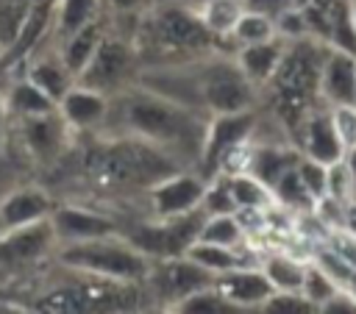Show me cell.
I'll return each instance as SVG.
<instances>
[{
  "mask_svg": "<svg viewBox=\"0 0 356 314\" xmlns=\"http://www.w3.org/2000/svg\"><path fill=\"white\" fill-rule=\"evenodd\" d=\"M184 256H186L189 261L200 264L203 270L214 272V275H220V272H228V270H236V267H239V258L231 253V247H225V245H214V242H203V239L192 242V245H189V250H186Z\"/></svg>",
  "mask_w": 356,
  "mask_h": 314,
  "instance_id": "cell-22",
  "label": "cell"
},
{
  "mask_svg": "<svg viewBox=\"0 0 356 314\" xmlns=\"http://www.w3.org/2000/svg\"><path fill=\"white\" fill-rule=\"evenodd\" d=\"M58 247L50 217L0 231V270H22L44 261Z\"/></svg>",
  "mask_w": 356,
  "mask_h": 314,
  "instance_id": "cell-9",
  "label": "cell"
},
{
  "mask_svg": "<svg viewBox=\"0 0 356 314\" xmlns=\"http://www.w3.org/2000/svg\"><path fill=\"white\" fill-rule=\"evenodd\" d=\"M209 119L211 117L192 106H184L167 94L134 83L108 97L106 117L92 133L147 142L175 156L186 170H195L203 156Z\"/></svg>",
  "mask_w": 356,
  "mask_h": 314,
  "instance_id": "cell-1",
  "label": "cell"
},
{
  "mask_svg": "<svg viewBox=\"0 0 356 314\" xmlns=\"http://www.w3.org/2000/svg\"><path fill=\"white\" fill-rule=\"evenodd\" d=\"M250 128H253L250 108L234 111V114H214L206 128V142H203V156H200L197 170L211 175L225 161V156L250 133Z\"/></svg>",
  "mask_w": 356,
  "mask_h": 314,
  "instance_id": "cell-12",
  "label": "cell"
},
{
  "mask_svg": "<svg viewBox=\"0 0 356 314\" xmlns=\"http://www.w3.org/2000/svg\"><path fill=\"white\" fill-rule=\"evenodd\" d=\"M289 0H242V8L245 11H256V14H267V17H275L284 11Z\"/></svg>",
  "mask_w": 356,
  "mask_h": 314,
  "instance_id": "cell-37",
  "label": "cell"
},
{
  "mask_svg": "<svg viewBox=\"0 0 356 314\" xmlns=\"http://www.w3.org/2000/svg\"><path fill=\"white\" fill-rule=\"evenodd\" d=\"M214 289L231 303V306H256V303H267V297H273V283L264 272H253V270H228L220 272V278L214 281Z\"/></svg>",
  "mask_w": 356,
  "mask_h": 314,
  "instance_id": "cell-15",
  "label": "cell"
},
{
  "mask_svg": "<svg viewBox=\"0 0 356 314\" xmlns=\"http://www.w3.org/2000/svg\"><path fill=\"white\" fill-rule=\"evenodd\" d=\"M72 272L78 281H58L36 300L42 311H131L142 300V283L136 281H114L81 270Z\"/></svg>",
  "mask_w": 356,
  "mask_h": 314,
  "instance_id": "cell-5",
  "label": "cell"
},
{
  "mask_svg": "<svg viewBox=\"0 0 356 314\" xmlns=\"http://www.w3.org/2000/svg\"><path fill=\"white\" fill-rule=\"evenodd\" d=\"M228 189H231L236 206H245V208H250V206H261V203L267 200V195H264V183H261L259 178L236 175V178L228 181Z\"/></svg>",
  "mask_w": 356,
  "mask_h": 314,
  "instance_id": "cell-30",
  "label": "cell"
},
{
  "mask_svg": "<svg viewBox=\"0 0 356 314\" xmlns=\"http://www.w3.org/2000/svg\"><path fill=\"white\" fill-rule=\"evenodd\" d=\"M178 170L186 167L147 142L95 133L72 164V172L83 181V186L111 197H145L153 183Z\"/></svg>",
  "mask_w": 356,
  "mask_h": 314,
  "instance_id": "cell-2",
  "label": "cell"
},
{
  "mask_svg": "<svg viewBox=\"0 0 356 314\" xmlns=\"http://www.w3.org/2000/svg\"><path fill=\"white\" fill-rule=\"evenodd\" d=\"M195 11L203 19V25L217 36V33H231L234 22L245 8H242V0H203Z\"/></svg>",
  "mask_w": 356,
  "mask_h": 314,
  "instance_id": "cell-23",
  "label": "cell"
},
{
  "mask_svg": "<svg viewBox=\"0 0 356 314\" xmlns=\"http://www.w3.org/2000/svg\"><path fill=\"white\" fill-rule=\"evenodd\" d=\"M56 197L50 195V189L39 186V183H31V181H22L17 189H11L6 195V200L0 203V220H3V228H14V225H28V222H36V220H44L53 214L56 208Z\"/></svg>",
  "mask_w": 356,
  "mask_h": 314,
  "instance_id": "cell-13",
  "label": "cell"
},
{
  "mask_svg": "<svg viewBox=\"0 0 356 314\" xmlns=\"http://www.w3.org/2000/svg\"><path fill=\"white\" fill-rule=\"evenodd\" d=\"M6 128H8V111H6V97L0 92V144L6 139Z\"/></svg>",
  "mask_w": 356,
  "mask_h": 314,
  "instance_id": "cell-42",
  "label": "cell"
},
{
  "mask_svg": "<svg viewBox=\"0 0 356 314\" xmlns=\"http://www.w3.org/2000/svg\"><path fill=\"white\" fill-rule=\"evenodd\" d=\"M334 39L339 47H345L348 53H356V33L350 28V19H348V11L342 6L334 8Z\"/></svg>",
  "mask_w": 356,
  "mask_h": 314,
  "instance_id": "cell-35",
  "label": "cell"
},
{
  "mask_svg": "<svg viewBox=\"0 0 356 314\" xmlns=\"http://www.w3.org/2000/svg\"><path fill=\"white\" fill-rule=\"evenodd\" d=\"M0 53H3V50H0Z\"/></svg>",
  "mask_w": 356,
  "mask_h": 314,
  "instance_id": "cell-47",
  "label": "cell"
},
{
  "mask_svg": "<svg viewBox=\"0 0 356 314\" xmlns=\"http://www.w3.org/2000/svg\"><path fill=\"white\" fill-rule=\"evenodd\" d=\"M273 189H278V195H281L286 203H306V195H309V189L303 186L298 170H286V172L278 178V183H275Z\"/></svg>",
  "mask_w": 356,
  "mask_h": 314,
  "instance_id": "cell-32",
  "label": "cell"
},
{
  "mask_svg": "<svg viewBox=\"0 0 356 314\" xmlns=\"http://www.w3.org/2000/svg\"><path fill=\"white\" fill-rule=\"evenodd\" d=\"M303 289H306V295H309L312 303L331 300V295H334V283H331L323 272H317V270L306 272V278H303Z\"/></svg>",
  "mask_w": 356,
  "mask_h": 314,
  "instance_id": "cell-34",
  "label": "cell"
},
{
  "mask_svg": "<svg viewBox=\"0 0 356 314\" xmlns=\"http://www.w3.org/2000/svg\"><path fill=\"white\" fill-rule=\"evenodd\" d=\"M298 175L303 181V186L309 189V195H323L328 186V172H323L320 161H303L298 167Z\"/></svg>",
  "mask_w": 356,
  "mask_h": 314,
  "instance_id": "cell-33",
  "label": "cell"
},
{
  "mask_svg": "<svg viewBox=\"0 0 356 314\" xmlns=\"http://www.w3.org/2000/svg\"><path fill=\"white\" fill-rule=\"evenodd\" d=\"M50 222H53L58 245H72V242H86V239L120 233V228H122V222L117 217L86 208L81 203H56Z\"/></svg>",
  "mask_w": 356,
  "mask_h": 314,
  "instance_id": "cell-11",
  "label": "cell"
},
{
  "mask_svg": "<svg viewBox=\"0 0 356 314\" xmlns=\"http://www.w3.org/2000/svg\"><path fill=\"white\" fill-rule=\"evenodd\" d=\"M25 181V164L22 158L3 142L0 144V203L6 200V195L11 189H17Z\"/></svg>",
  "mask_w": 356,
  "mask_h": 314,
  "instance_id": "cell-29",
  "label": "cell"
},
{
  "mask_svg": "<svg viewBox=\"0 0 356 314\" xmlns=\"http://www.w3.org/2000/svg\"><path fill=\"white\" fill-rule=\"evenodd\" d=\"M309 153L314 161H337L339 156V133L325 117H314L309 122Z\"/></svg>",
  "mask_w": 356,
  "mask_h": 314,
  "instance_id": "cell-24",
  "label": "cell"
},
{
  "mask_svg": "<svg viewBox=\"0 0 356 314\" xmlns=\"http://www.w3.org/2000/svg\"><path fill=\"white\" fill-rule=\"evenodd\" d=\"M103 14H139L150 0H100Z\"/></svg>",
  "mask_w": 356,
  "mask_h": 314,
  "instance_id": "cell-36",
  "label": "cell"
},
{
  "mask_svg": "<svg viewBox=\"0 0 356 314\" xmlns=\"http://www.w3.org/2000/svg\"><path fill=\"white\" fill-rule=\"evenodd\" d=\"M6 111L8 117H33V114H47V111H56L58 103L50 100L39 86H33L28 78H19L14 81L6 92Z\"/></svg>",
  "mask_w": 356,
  "mask_h": 314,
  "instance_id": "cell-19",
  "label": "cell"
},
{
  "mask_svg": "<svg viewBox=\"0 0 356 314\" xmlns=\"http://www.w3.org/2000/svg\"><path fill=\"white\" fill-rule=\"evenodd\" d=\"M273 19L267 14H256V11H242L239 19L234 22L231 28V36L239 42V44H256V42H267L273 39Z\"/></svg>",
  "mask_w": 356,
  "mask_h": 314,
  "instance_id": "cell-26",
  "label": "cell"
},
{
  "mask_svg": "<svg viewBox=\"0 0 356 314\" xmlns=\"http://www.w3.org/2000/svg\"><path fill=\"white\" fill-rule=\"evenodd\" d=\"M328 189H331L337 197L345 195V167H334V170L328 172Z\"/></svg>",
  "mask_w": 356,
  "mask_h": 314,
  "instance_id": "cell-40",
  "label": "cell"
},
{
  "mask_svg": "<svg viewBox=\"0 0 356 314\" xmlns=\"http://www.w3.org/2000/svg\"><path fill=\"white\" fill-rule=\"evenodd\" d=\"M100 39H103V17L95 19V22H89L86 28L75 31L70 39H64V42L56 47L58 56H61V61L67 64V69H70L75 78L83 72V67H86L89 58L95 56Z\"/></svg>",
  "mask_w": 356,
  "mask_h": 314,
  "instance_id": "cell-18",
  "label": "cell"
},
{
  "mask_svg": "<svg viewBox=\"0 0 356 314\" xmlns=\"http://www.w3.org/2000/svg\"><path fill=\"white\" fill-rule=\"evenodd\" d=\"M325 92L337 103L356 100V67L348 56H334L325 67Z\"/></svg>",
  "mask_w": 356,
  "mask_h": 314,
  "instance_id": "cell-21",
  "label": "cell"
},
{
  "mask_svg": "<svg viewBox=\"0 0 356 314\" xmlns=\"http://www.w3.org/2000/svg\"><path fill=\"white\" fill-rule=\"evenodd\" d=\"M192 78H195V92H197V106L203 114H234V111H248L253 103V83L248 75L239 69L236 61L206 53L195 61H189Z\"/></svg>",
  "mask_w": 356,
  "mask_h": 314,
  "instance_id": "cell-7",
  "label": "cell"
},
{
  "mask_svg": "<svg viewBox=\"0 0 356 314\" xmlns=\"http://www.w3.org/2000/svg\"><path fill=\"white\" fill-rule=\"evenodd\" d=\"M236 64L239 69L248 75V81L256 86V83H264L281 64V47L275 42H256V44H242V53L236 56Z\"/></svg>",
  "mask_w": 356,
  "mask_h": 314,
  "instance_id": "cell-20",
  "label": "cell"
},
{
  "mask_svg": "<svg viewBox=\"0 0 356 314\" xmlns=\"http://www.w3.org/2000/svg\"><path fill=\"white\" fill-rule=\"evenodd\" d=\"M75 131L56 111L33 114V117H8L6 144L22 158L25 167L53 170L72 150Z\"/></svg>",
  "mask_w": 356,
  "mask_h": 314,
  "instance_id": "cell-6",
  "label": "cell"
},
{
  "mask_svg": "<svg viewBox=\"0 0 356 314\" xmlns=\"http://www.w3.org/2000/svg\"><path fill=\"white\" fill-rule=\"evenodd\" d=\"M0 231H3V220H0Z\"/></svg>",
  "mask_w": 356,
  "mask_h": 314,
  "instance_id": "cell-46",
  "label": "cell"
},
{
  "mask_svg": "<svg viewBox=\"0 0 356 314\" xmlns=\"http://www.w3.org/2000/svg\"><path fill=\"white\" fill-rule=\"evenodd\" d=\"M203 192H206V181L200 175H195L192 170H178L145 192V197H142L145 214L142 217L167 220L175 214H186L200 206Z\"/></svg>",
  "mask_w": 356,
  "mask_h": 314,
  "instance_id": "cell-10",
  "label": "cell"
},
{
  "mask_svg": "<svg viewBox=\"0 0 356 314\" xmlns=\"http://www.w3.org/2000/svg\"><path fill=\"white\" fill-rule=\"evenodd\" d=\"M306 28V17L295 14V11H281L278 14V31L284 33H300Z\"/></svg>",
  "mask_w": 356,
  "mask_h": 314,
  "instance_id": "cell-38",
  "label": "cell"
},
{
  "mask_svg": "<svg viewBox=\"0 0 356 314\" xmlns=\"http://www.w3.org/2000/svg\"><path fill=\"white\" fill-rule=\"evenodd\" d=\"M337 125H339V136H342L345 142H356V114L339 111V114H337Z\"/></svg>",
  "mask_w": 356,
  "mask_h": 314,
  "instance_id": "cell-39",
  "label": "cell"
},
{
  "mask_svg": "<svg viewBox=\"0 0 356 314\" xmlns=\"http://www.w3.org/2000/svg\"><path fill=\"white\" fill-rule=\"evenodd\" d=\"M134 47L142 67L186 64L214 50V33L203 25L195 8L170 0H150L139 11Z\"/></svg>",
  "mask_w": 356,
  "mask_h": 314,
  "instance_id": "cell-3",
  "label": "cell"
},
{
  "mask_svg": "<svg viewBox=\"0 0 356 314\" xmlns=\"http://www.w3.org/2000/svg\"><path fill=\"white\" fill-rule=\"evenodd\" d=\"M350 172H353V181H356V147H353V153H350Z\"/></svg>",
  "mask_w": 356,
  "mask_h": 314,
  "instance_id": "cell-44",
  "label": "cell"
},
{
  "mask_svg": "<svg viewBox=\"0 0 356 314\" xmlns=\"http://www.w3.org/2000/svg\"><path fill=\"white\" fill-rule=\"evenodd\" d=\"M200 208L206 214H234L239 206H236L228 183H214V186H206L203 200H200Z\"/></svg>",
  "mask_w": 356,
  "mask_h": 314,
  "instance_id": "cell-31",
  "label": "cell"
},
{
  "mask_svg": "<svg viewBox=\"0 0 356 314\" xmlns=\"http://www.w3.org/2000/svg\"><path fill=\"white\" fill-rule=\"evenodd\" d=\"M106 108H108V97L81 83H72L70 92L58 100V114L67 119V125L75 133H92L103 122Z\"/></svg>",
  "mask_w": 356,
  "mask_h": 314,
  "instance_id": "cell-14",
  "label": "cell"
},
{
  "mask_svg": "<svg viewBox=\"0 0 356 314\" xmlns=\"http://www.w3.org/2000/svg\"><path fill=\"white\" fill-rule=\"evenodd\" d=\"M242 236V228L239 222L231 217V214H209L203 228H200V236L203 242H214V245H225V247H234Z\"/></svg>",
  "mask_w": 356,
  "mask_h": 314,
  "instance_id": "cell-27",
  "label": "cell"
},
{
  "mask_svg": "<svg viewBox=\"0 0 356 314\" xmlns=\"http://www.w3.org/2000/svg\"><path fill=\"white\" fill-rule=\"evenodd\" d=\"M25 78L33 83V86H39L50 100H61L67 92H70V86L75 83V75L67 69V64L61 61V56H58V50L56 47H47V50H42V53H36L33 58H31V67H28V72H25Z\"/></svg>",
  "mask_w": 356,
  "mask_h": 314,
  "instance_id": "cell-17",
  "label": "cell"
},
{
  "mask_svg": "<svg viewBox=\"0 0 356 314\" xmlns=\"http://www.w3.org/2000/svg\"><path fill=\"white\" fill-rule=\"evenodd\" d=\"M289 3H295V6H309L312 0H289Z\"/></svg>",
  "mask_w": 356,
  "mask_h": 314,
  "instance_id": "cell-45",
  "label": "cell"
},
{
  "mask_svg": "<svg viewBox=\"0 0 356 314\" xmlns=\"http://www.w3.org/2000/svg\"><path fill=\"white\" fill-rule=\"evenodd\" d=\"M292 161H295L292 153H284V150H275V147H261V150L253 153L250 170H253V178H259L264 186H275L278 178L286 170H292Z\"/></svg>",
  "mask_w": 356,
  "mask_h": 314,
  "instance_id": "cell-25",
  "label": "cell"
},
{
  "mask_svg": "<svg viewBox=\"0 0 356 314\" xmlns=\"http://www.w3.org/2000/svg\"><path fill=\"white\" fill-rule=\"evenodd\" d=\"M139 69H142V61L134 47V39L114 33L103 25V39H100L95 56L89 58V64L83 67V72L75 78V83L111 97L128 86H134L139 81Z\"/></svg>",
  "mask_w": 356,
  "mask_h": 314,
  "instance_id": "cell-8",
  "label": "cell"
},
{
  "mask_svg": "<svg viewBox=\"0 0 356 314\" xmlns=\"http://www.w3.org/2000/svg\"><path fill=\"white\" fill-rule=\"evenodd\" d=\"M53 256L67 270H81V272H92V275H103V278H114V281L142 283L147 278V272L153 270V258L139 253L122 233L58 245Z\"/></svg>",
  "mask_w": 356,
  "mask_h": 314,
  "instance_id": "cell-4",
  "label": "cell"
},
{
  "mask_svg": "<svg viewBox=\"0 0 356 314\" xmlns=\"http://www.w3.org/2000/svg\"><path fill=\"white\" fill-rule=\"evenodd\" d=\"M267 303H270V311H300L303 308V303L300 300H295V297H267Z\"/></svg>",
  "mask_w": 356,
  "mask_h": 314,
  "instance_id": "cell-41",
  "label": "cell"
},
{
  "mask_svg": "<svg viewBox=\"0 0 356 314\" xmlns=\"http://www.w3.org/2000/svg\"><path fill=\"white\" fill-rule=\"evenodd\" d=\"M170 3H181V6H189V8H197L203 0H170Z\"/></svg>",
  "mask_w": 356,
  "mask_h": 314,
  "instance_id": "cell-43",
  "label": "cell"
},
{
  "mask_svg": "<svg viewBox=\"0 0 356 314\" xmlns=\"http://www.w3.org/2000/svg\"><path fill=\"white\" fill-rule=\"evenodd\" d=\"M100 14H103V3L100 0H56V6L50 11V22H47L50 47H58L75 31H81L89 22L100 19Z\"/></svg>",
  "mask_w": 356,
  "mask_h": 314,
  "instance_id": "cell-16",
  "label": "cell"
},
{
  "mask_svg": "<svg viewBox=\"0 0 356 314\" xmlns=\"http://www.w3.org/2000/svg\"><path fill=\"white\" fill-rule=\"evenodd\" d=\"M264 275L281 292H300L303 289V278H306V272L289 258H270Z\"/></svg>",
  "mask_w": 356,
  "mask_h": 314,
  "instance_id": "cell-28",
  "label": "cell"
}]
</instances>
